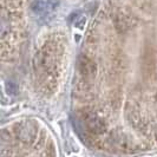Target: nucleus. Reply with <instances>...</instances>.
<instances>
[{"mask_svg": "<svg viewBox=\"0 0 157 157\" xmlns=\"http://www.w3.org/2000/svg\"><path fill=\"white\" fill-rule=\"evenodd\" d=\"M32 10L34 13L39 16H45L52 10V5L45 0H38V1H34V4L32 5Z\"/></svg>", "mask_w": 157, "mask_h": 157, "instance_id": "1", "label": "nucleus"}]
</instances>
